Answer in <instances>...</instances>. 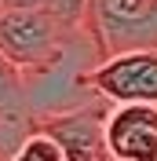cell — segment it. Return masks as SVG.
<instances>
[{"label":"cell","instance_id":"cell-7","mask_svg":"<svg viewBox=\"0 0 157 161\" xmlns=\"http://www.w3.org/2000/svg\"><path fill=\"white\" fill-rule=\"evenodd\" d=\"M8 161H66V154H62V147L55 139H51L48 132H30L26 139H22V147L15 154H11Z\"/></svg>","mask_w":157,"mask_h":161},{"label":"cell","instance_id":"cell-4","mask_svg":"<svg viewBox=\"0 0 157 161\" xmlns=\"http://www.w3.org/2000/svg\"><path fill=\"white\" fill-rule=\"evenodd\" d=\"M113 103L95 99L88 106H73V110L51 114V117L33 121L40 132H48L51 139L62 147L66 161H113L106 150V117Z\"/></svg>","mask_w":157,"mask_h":161},{"label":"cell","instance_id":"cell-2","mask_svg":"<svg viewBox=\"0 0 157 161\" xmlns=\"http://www.w3.org/2000/svg\"><path fill=\"white\" fill-rule=\"evenodd\" d=\"M91 30L102 55L157 48V0H91Z\"/></svg>","mask_w":157,"mask_h":161},{"label":"cell","instance_id":"cell-9","mask_svg":"<svg viewBox=\"0 0 157 161\" xmlns=\"http://www.w3.org/2000/svg\"><path fill=\"white\" fill-rule=\"evenodd\" d=\"M0 8H44V0H0Z\"/></svg>","mask_w":157,"mask_h":161},{"label":"cell","instance_id":"cell-3","mask_svg":"<svg viewBox=\"0 0 157 161\" xmlns=\"http://www.w3.org/2000/svg\"><path fill=\"white\" fill-rule=\"evenodd\" d=\"M88 84L99 99L113 103H157V48L121 51L99 59L88 73Z\"/></svg>","mask_w":157,"mask_h":161},{"label":"cell","instance_id":"cell-6","mask_svg":"<svg viewBox=\"0 0 157 161\" xmlns=\"http://www.w3.org/2000/svg\"><path fill=\"white\" fill-rule=\"evenodd\" d=\"M0 121H33L30 117V92L26 70L0 51Z\"/></svg>","mask_w":157,"mask_h":161},{"label":"cell","instance_id":"cell-1","mask_svg":"<svg viewBox=\"0 0 157 161\" xmlns=\"http://www.w3.org/2000/svg\"><path fill=\"white\" fill-rule=\"evenodd\" d=\"M91 30H66L44 8H0V51L22 70H40Z\"/></svg>","mask_w":157,"mask_h":161},{"label":"cell","instance_id":"cell-8","mask_svg":"<svg viewBox=\"0 0 157 161\" xmlns=\"http://www.w3.org/2000/svg\"><path fill=\"white\" fill-rule=\"evenodd\" d=\"M44 11H51L66 30H91V0H44Z\"/></svg>","mask_w":157,"mask_h":161},{"label":"cell","instance_id":"cell-5","mask_svg":"<svg viewBox=\"0 0 157 161\" xmlns=\"http://www.w3.org/2000/svg\"><path fill=\"white\" fill-rule=\"evenodd\" d=\"M106 150L113 161H157V103L110 106Z\"/></svg>","mask_w":157,"mask_h":161}]
</instances>
